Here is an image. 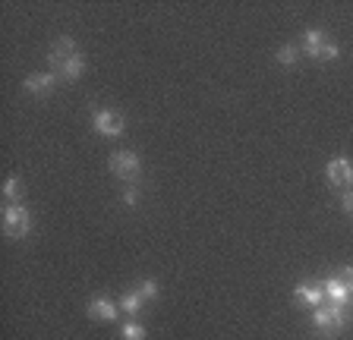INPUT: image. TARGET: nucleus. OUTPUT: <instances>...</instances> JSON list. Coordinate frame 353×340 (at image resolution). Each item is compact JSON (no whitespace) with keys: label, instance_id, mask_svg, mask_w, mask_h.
I'll use <instances>...</instances> for the list:
<instances>
[{"label":"nucleus","instance_id":"1","mask_svg":"<svg viewBox=\"0 0 353 340\" xmlns=\"http://www.w3.org/2000/svg\"><path fill=\"white\" fill-rule=\"evenodd\" d=\"M325 296H328V303L350 309L353 306V268L350 265L338 268V271L325 281Z\"/></svg>","mask_w":353,"mask_h":340},{"label":"nucleus","instance_id":"2","mask_svg":"<svg viewBox=\"0 0 353 340\" xmlns=\"http://www.w3.org/2000/svg\"><path fill=\"white\" fill-rule=\"evenodd\" d=\"M92 129H95L98 136H104V139H117V136H123L126 120H123V114L114 111V107H95V111H92Z\"/></svg>","mask_w":353,"mask_h":340},{"label":"nucleus","instance_id":"3","mask_svg":"<svg viewBox=\"0 0 353 340\" xmlns=\"http://www.w3.org/2000/svg\"><path fill=\"white\" fill-rule=\"evenodd\" d=\"M303 51H306V57H312V60H338V45L331 41L328 35H325L322 29H309L306 35H303Z\"/></svg>","mask_w":353,"mask_h":340},{"label":"nucleus","instance_id":"4","mask_svg":"<svg viewBox=\"0 0 353 340\" xmlns=\"http://www.w3.org/2000/svg\"><path fill=\"white\" fill-rule=\"evenodd\" d=\"M3 233H7L10 240H22L32 233V215L26 205H7L3 208Z\"/></svg>","mask_w":353,"mask_h":340},{"label":"nucleus","instance_id":"5","mask_svg":"<svg viewBox=\"0 0 353 340\" xmlns=\"http://www.w3.org/2000/svg\"><path fill=\"white\" fill-rule=\"evenodd\" d=\"M108 167L114 177H120L123 183H132V180L142 173V161L136 151H130V148H123V151H114V155L108 158Z\"/></svg>","mask_w":353,"mask_h":340},{"label":"nucleus","instance_id":"6","mask_svg":"<svg viewBox=\"0 0 353 340\" xmlns=\"http://www.w3.org/2000/svg\"><path fill=\"white\" fill-rule=\"evenodd\" d=\"M347 309L344 306H334V303H325V306H319L316 312H312V325L319 328L322 334H338L341 328L347 325Z\"/></svg>","mask_w":353,"mask_h":340},{"label":"nucleus","instance_id":"7","mask_svg":"<svg viewBox=\"0 0 353 340\" xmlns=\"http://www.w3.org/2000/svg\"><path fill=\"white\" fill-rule=\"evenodd\" d=\"M325 177H328V183L338 189V193H350L353 186V161L350 158H331L328 167H325Z\"/></svg>","mask_w":353,"mask_h":340},{"label":"nucleus","instance_id":"8","mask_svg":"<svg viewBox=\"0 0 353 340\" xmlns=\"http://www.w3.org/2000/svg\"><path fill=\"white\" fill-rule=\"evenodd\" d=\"M294 296H296V303L312 306V309H319V306L328 303V296H325V284H319V281H303V284H296Z\"/></svg>","mask_w":353,"mask_h":340},{"label":"nucleus","instance_id":"9","mask_svg":"<svg viewBox=\"0 0 353 340\" xmlns=\"http://www.w3.org/2000/svg\"><path fill=\"white\" fill-rule=\"evenodd\" d=\"M76 54H79L76 41H73V38H66V35H63V38H57V41L51 45V51H48V63H51L54 73H57V70L63 67V63H70V60H73Z\"/></svg>","mask_w":353,"mask_h":340},{"label":"nucleus","instance_id":"10","mask_svg":"<svg viewBox=\"0 0 353 340\" xmlns=\"http://www.w3.org/2000/svg\"><path fill=\"white\" fill-rule=\"evenodd\" d=\"M57 85H60V76L54 73V70L51 73H32L29 79L22 82V89L29 92V95H48V92H54Z\"/></svg>","mask_w":353,"mask_h":340},{"label":"nucleus","instance_id":"11","mask_svg":"<svg viewBox=\"0 0 353 340\" xmlns=\"http://www.w3.org/2000/svg\"><path fill=\"white\" fill-rule=\"evenodd\" d=\"M88 315L95 318V321H117L120 306L114 303V299H108V296H95V299L88 303Z\"/></svg>","mask_w":353,"mask_h":340},{"label":"nucleus","instance_id":"12","mask_svg":"<svg viewBox=\"0 0 353 340\" xmlns=\"http://www.w3.org/2000/svg\"><path fill=\"white\" fill-rule=\"evenodd\" d=\"M82 73H85V57H82V51L76 54V57L70 60V63H63V67L57 70L60 82H76V79H79Z\"/></svg>","mask_w":353,"mask_h":340},{"label":"nucleus","instance_id":"13","mask_svg":"<svg viewBox=\"0 0 353 340\" xmlns=\"http://www.w3.org/2000/svg\"><path fill=\"white\" fill-rule=\"evenodd\" d=\"M120 312H126V315H139L142 312V306H145V299H142L139 293H136V290H126L123 296H120Z\"/></svg>","mask_w":353,"mask_h":340},{"label":"nucleus","instance_id":"14","mask_svg":"<svg viewBox=\"0 0 353 340\" xmlns=\"http://www.w3.org/2000/svg\"><path fill=\"white\" fill-rule=\"evenodd\" d=\"M300 54H303V47L284 45V47L278 51V63H281V67H296V63H300Z\"/></svg>","mask_w":353,"mask_h":340},{"label":"nucleus","instance_id":"15","mask_svg":"<svg viewBox=\"0 0 353 340\" xmlns=\"http://www.w3.org/2000/svg\"><path fill=\"white\" fill-rule=\"evenodd\" d=\"M19 177H16V173H13V177H7V183H3V199H7V205H16V202H19V193H22V189H19Z\"/></svg>","mask_w":353,"mask_h":340},{"label":"nucleus","instance_id":"16","mask_svg":"<svg viewBox=\"0 0 353 340\" xmlns=\"http://www.w3.org/2000/svg\"><path fill=\"white\" fill-rule=\"evenodd\" d=\"M120 334H123V340H145L148 337V331L139 325V321H126Z\"/></svg>","mask_w":353,"mask_h":340},{"label":"nucleus","instance_id":"17","mask_svg":"<svg viewBox=\"0 0 353 340\" xmlns=\"http://www.w3.org/2000/svg\"><path fill=\"white\" fill-rule=\"evenodd\" d=\"M136 293H139L145 303L148 299H158V281H142L139 287H136Z\"/></svg>","mask_w":353,"mask_h":340},{"label":"nucleus","instance_id":"18","mask_svg":"<svg viewBox=\"0 0 353 340\" xmlns=\"http://www.w3.org/2000/svg\"><path fill=\"white\" fill-rule=\"evenodd\" d=\"M136 202H139V189H136V186H126L123 189V205H136Z\"/></svg>","mask_w":353,"mask_h":340},{"label":"nucleus","instance_id":"19","mask_svg":"<svg viewBox=\"0 0 353 340\" xmlns=\"http://www.w3.org/2000/svg\"><path fill=\"white\" fill-rule=\"evenodd\" d=\"M341 208H344L347 215H353V189L350 193H341Z\"/></svg>","mask_w":353,"mask_h":340}]
</instances>
